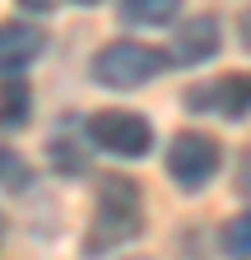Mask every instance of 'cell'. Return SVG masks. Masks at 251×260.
<instances>
[{"mask_svg": "<svg viewBox=\"0 0 251 260\" xmlns=\"http://www.w3.org/2000/svg\"><path fill=\"white\" fill-rule=\"evenodd\" d=\"M237 42L251 51V5H246V10H242V19H237Z\"/></svg>", "mask_w": 251, "mask_h": 260, "instance_id": "obj_14", "label": "cell"}, {"mask_svg": "<svg viewBox=\"0 0 251 260\" xmlns=\"http://www.w3.org/2000/svg\"><path fill=\"white\" fill-rule=\"evenodd\" d=\"M47 38L33 23H0V75H19L42 56Z\"/></svg>", "mask_w": 251, "mask_h": 260, "instance_id": "obj_7", "label": "cell"}, {"mask_svg": "<svg viewBox=\"0 0 251 260\" xmlns=\"http://www.w3.org/2000/svg\"><path fill=\"white\" fill-rule=\"evenodd\" d=\"M75 5H103V0H75Z\"/></svg>", "mask_w": 251, "mask_h": 260, "instance_id": "obj_16", "label": "cell"}, {"mask_svg": "<svg viewBox=\"0 0 251 260\" xmlns=\"http://www.w3.org/2000/svg\"><path fill=\"white\" fill-rule=\"evenodd\" d=\"M218 19L214 14H196L191 23H181L172 32V42H168V65H205L214 51H218Z\"/></svg>", "mask_w": 251, "mask_h": 260, "instance_id": "obj_6", "label": "cell"}, {"mask_svg": "<svg viewBox=\"0 0 251 260\" xmlns=\"http://www.w3.org/2000/svg\"><path fill=\"white\" fill-rule=\"evenodd\" d=\"M0 181H10V190H23L28 186V168L19 162V153L5 149V144H0Z\"/></svg>", "mask_w": 251, "mask_h": 260, "instance_id": "obj_12", "label": "cell"}, {"mask_svg": "<svg viewBox=\"0 0 251 260\" xmlns=\"http://www.w3.org/2000/svg\"><path fill=\"white\" fill-rule=\"evenodd\" d=\"M28 112H33V93L19 75H5L0 84V125L5 130H23L28 125Z\"/></svg>", "mask_w": 251, "mask_h": 260, "instance_id": "obj_8", "label": "cell"}, {"mask_svg": "<svg viewBox=\"0 0 251 260\" xmlns=\"http://www.w3.org/2000/svg\"><path fill=\"white\" fill-rule=\"evenodd\" d=\"M84 135L93 149L103 153H116V158H144L153 149V125L140 116V112H93L84 121Z\"/></svg>", "mask_w": 251, "mask_h": 260, "instance_id": "obj_4", "label": "cell"}, {"mask_svg": "<svg viewBox=\"0 0 251 260\" xmlns=\"http://www.w3.org/2000/svg\"><path fill=\"white\" fill-rule=\"evenodd\" d=\"M51 162H56L60 172H70V177L88 168V158L79 153V144H75V140H66V135H56V140H51Z\"/></svg>", "mask_w": 251, "mask_h": 260, "instance_id": "obj_11", "label": "cell"}, {"mask_svg": "<svg viewBox=\"0 0 251 260\" xmlns=\"http://www.w3.org/2000/svg\"><path fill=\"white\" fill-rule=\"evenodd\" d=\"M181 14V0H121V19L135 28H163Z\"/></svg>", "mask_w": 251, "mask_h": 260, "instance_id": "obj_9", "label": "cell"}, {"mask_svg": "<svg viewBox=\"0 0 251 260\" xmlns=\"http://www.w3.org/2000/svg\"><path fill=\"white\" fill-rule=\"evenodd\" d=\"M186 107L191 112H209V116H224V121H246L251 116V75H224V79H209L186 88Z\"/></svg>", "mask_w": 251, "mask_h": 260, "instance_id": "obj_5", "label": "cell"}, {"mask_svg": "<svg viewBox=\"0 0 251 260\" xmlns=\"http://www.w3.org/2000/svg\"><path fill=\"white\" fill-rule=\"evenodd\" d=\"M23 10H33V14H51L56 10V0H19Z\"/></svg>", "mask_w": 251, "mask_h": 260, "instance_id": "obj_15", "label": "cell"}, {"mask_svg": "<svg viewBox=\"0 0 251 260\" xmlns=\"http://www.w3.org/2000/svg\"><path fill=\"white\" fill-rule=\"evenodd\" d=\"M163 65H168L163 51H153L144 42H107V47H98V56L88 60V75L103 88L131 93V88H144L149 79H159Z\"/></svg>", "mask_w": 251, "mask_h": 260, "instance_id": "obj_2", "label": "cell"}, {"mask_svg": "<svg viewBox=\"0 0 251 260\" xmlns=\"http://www.w3.org/2000/svg\"><path fill=\"white\" fill-rule=\"evenodd\" d=\"M218 246H224L228 260H251V209H242L237 218L224 223V233H218Z\"/></svg>", "mask_w": 251, "mask_h": 260, "instance_id": "obj_10", "label": "cell"}, {"mask_svg": "<svg viewBox=\"0 0 251 260\" xmlns=\"http://www.w3.org/2000/svg\"><path fill=\"white\" fill-rule=\"evenodd\" d=\"M237 190L242 195H251V149L242 153V162H237Z\"/></svg>", "mask_w": 251, "mask_h": 260, "instance_id": "obj_13", "label": "cell"}, {"mask_svg": "<svg viewBox=\"0 0 251 260\" xmlns=\"http://www.w3.org/2000/svg\"><path fill=\"white\" fill-rule=\"evenodd\" d=\"M218 168H224V149H218L214 135L205 130H177L172 144H168V177L181 190H205Z\"/></svg>", "mask_w": 251, "mask_h": 260, "instance_id": "obj_3", "label": "cell"}, {"mask_svg": "<svg viewBox=\"0 0 251 260\" xmlns=\"http://www.w3.org/2000/svg\"><path fill=\"white\" fill-rule=\"evenodd\" d=\"M144 233V195L135 177H107L93 200V223L84 237V255H112L116 246L135 242Z\"/></svg>", "mask_w": 251, "mask_h": 260, "instance_id": "obj_1", "label": "cell"}, {"mask_svg": "<svg viewBox=\"0 0 251 260\" xmlns=\"http://www.w3.org/2000/svg\"><path fill=\"white\" fill-rule=\"evenodd\" d=\"M0 242H5V218H0Z\"/></svg>", "mask_w": 251, "mask_h": 260, "instance_id": "obj_17", "label": "cell"}]
</instances>
